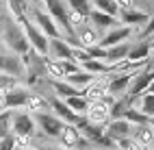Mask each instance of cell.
Wrapping results in <instances>:
<instances>
[{
    "label": "cell",
    "instance_id": "cell-1",
    "mask_svg": "<svg viewBox=\"0 0 154 150\" xmlns=\"http://www.w3.org/2000/svg\"><path fill=\"white\" fill-rule=\"evenodd\" d=\"M17 24H20V28L24 31V35H26V39H28V46L33 48L39 57H48V37L39 31V26H37L35 22H30L28 15L20 17Z\"/></svg>",
    "mask_w": 154,
    "mask_h": 150
},
{
    "label": "cell",
    "instance_id": "cell-2",
    "mask_svg": "<svg viewBox=\"0 0 154 150\" xmlns=\"http://www.w3.org/2000/svg\"><path fill=\"white\" fill-rule=\"evenodd\" d=\"M2 39L7 42V46L11 48L13 52H17V55H26L28 48H30V46H28V39H26V35H24V31H22L20 26H15L13 22L5 26Z\"/></svg>",
    "mask_w": 154,
    "mask_h": 150
},
{
    "label": "cell",
    "instance_id": "cell-3",
    "mask_svg": "<svg viewBox=\"0 0 154 150\" xmlns=\"http://www.w3.org/2000/svg\"><path fill=\"white\" fill-rule=\"evenodd\" d=\"M152 81H154V65H148L146 70H141V72H135L130 85H128V100H137L148 89V85Z\"/></svg>",
    "mask_w": 154,
    "mask_h": 150
},
{
    "label": "cell",
    "instance_id": "cell-4",
    "mask_svg": "<svg viewBox=\"0 0 154 150\" xmlns=\"http://www.w3.org/2000/svg\"><path fill=\"white\" fill-rule=\"evenodd\" d=\"M44 5H46V9H48V15L54 20L57 24H61L65 28V35L67 37H72L76 31H74V26L69 24V13H67V9H65V5L61 2V0H44Z\"/></svg>",
    "mask_w": 154,
    "mask_h": 150
},
{
    "label": "cell",
    "instance_id": "cell-5",
    "mask_svg": "<svg viewBox=\"0 0 154 150\" xmlns=\"http://www.w3.org/2000/svg\"><path fill=\"white\" fill-rule=\"evenodd\" d=\"M33 120L39 124V128L48 135V137H59L61 131H63L65 122L63 120H59L57 115H50V113H44V111H35Z\"/></svg>",
    "mask_w": 154,
    "mask_h": 150
},
{
    "label": "cell",
    "instance_id": "cell-6",
    "mask_svg": "<svg viewBox=\"0 0 154 150\" xmlns=\"http://www.w3.org/2000/svg\"><path fill=\"white\" fill-rule=\"evenodd\" d=\"M111 98H102V100H96V102H89V109H87V120L91 124H106L111 120V113H109V107H111Z\"/></svg>",
    "mask_w": 154,
    "mask_h": 150
},
{
    "label": "cell",
    "instance_id": "cell-7",
    "mask_svg": "<svg viewBox=\"0 0 154 150\" xmlns=\"http://www.w3.org/2000/svg\"><path fill=\"white\" fill-rule=\"evenodd\" d=\"M33 17H35V24L39 26V31H42L46 37H50V39L63 37V35H61V31H59V26H57V22H54V20L50 17L46 11H42V9H35V11H33Z\"/></svg>",
    "mask_w": 154,
    "mask_h": 150
},
{
    "label": "cell",
    "instance_id": "cell-8",
    "mask_svg": "<svg viewBox=\"0 0 154 150\" xmlns=\"http://www.w3.org/2000/svg\"><path fill=\"white\" fill-rule=\"evenodd\" d=\"M61 142H63L65 148H78V150H87L89 148V139H83L80 137V133L76 131V126H72V124H65L63 126V131H61Z\"/></svg>",
    "mask_w": 154,
    "mask_h": 150
},
{
    "label": "cell",
    "instance_id": "cell-9",
    "mask_svg": "<svg viewBox=\"0 0 154 150\" xmlns=\"http://www.w3.org/2000/svg\"><path fill=\"white\" fill-rule=\"evenodd\" d=\"M104 133L113 139V142H119V139L130 137L132 128H130V124L126 122L124 117H117V120H109V126L104 128Z\"/></svg>",
    "mask_w": 154,
    "mask_h": 150
},
{
    "label": "cell",
    "instance_id": "cell-10",
    "mask_svg": "<svg viewBox=\"0 0 154 150\" xmlns=\"http://www.w3.org/2000/svg\"><path fill=\"white\" fill-rule=\"evenodd\" d=\"M13 135L15 137H30L35 131V120L33 115H26V113H17L13 117Z\"/></svg>",
    "mask_w": 154,
    "mask_h": 150
},
{
    "label": "cell",
    "instance_id": "cell-11",
    "mask_svg": "<svg viewBox=\"0 0 154 150\" xmlns=\"http://www.w3.org/2000/svg\"><path fill=\"white\" fill-rule=\"evenodd\" d=\"M48 105L52 107L54 115H57L59 120H63L65 124H76V122H78V117H80V115H76L74 111H72V109L65 105V100H63V98H52Z\"/></svg>",
    "mask_w": 154,
    "mask_h": 150
},
{
    "label": "cell",
    "instance_id": "cell-12",
    "mask_svg": "<svg viewBox=\"0 0 154 150\" xmlns=\"http://www.w3.org/2000/svg\"><path fill=\"white\" fill-rule=\"evenodd\" d=\"M130 33H132L130 26H117V28H113V31H109L102 39H98V46H102V48H111V46H115V44H122Z\"/></svg>",
    "mask_w": 154,
    "mask_h": 150
},
{
    "label": "cell",
    "instance_id": "cell-13",
    "mask_svg": "<svg viewBox=\"0 0 154 150\" xmlns=\"http://www.w3.org/2000/svg\"><path fill=\"white\" fill-rule=\"evenodd\" d=\"M48 55L52 57L54 61H61V59H72V46L65 42L63 37L50 39V42H48Z\"/></svg>",
    "mask_w": 154,
    "mask_h": 150
},
{
    "label": "cell",
    "instance_id": "cell-14",
    "mask_svg": "<svg viewBox=\"0 0 154 150\" xmlns=\"http://www.w3.org/2000/svg\"><path fill=\"white\" fill-rule=\"evenodd\" d=\"M26 98L28 92L22 87H9L7 94H5V109H17V107H24L26 105Z\"/></svg>",
    "mask_w": 154,
    "mask_h": 150
},
{
    "label": "cell",
    "instance_id": "cell-15",
    "mask_svg": "<svg viewBox=\"0 0 154 150\" xmlns=\"http://www.w3.org/2000/svg\"><path fill=\"white\" fill-rule=\"evenodd\" d=\"M132 74H135V72H132V70H128V72H122L119 76L111 78L109 85H106V92L113 94V96H117V94H122V92H126L128 85H130V81H132Z\"/></svg>",
    "mask_w": 154,
    "mask_h": 150
},
{
    "label": "cell",
    "instance_id": "cell-16",
    "mask_svg": "<svg viewBox=\"0 0 154 150\" xmlns=\"http://www.w3.org/2000/svg\"><path fill=\"white\" fill-rule=\"evenodd\" d=\"M0 72L9 74V76H20L24 72V65L17 57H7V55H0Z\"/></svg>",
    "mask_w": 154,
    "mask_h": 150
},
{
    "label": "cell",
    "instance_id": "cell-17",
    "mask_svg": "<svg viewBox=\"0 0 154 150\" xmlns=\"http://www.w3.org/2000/svg\"><path fill=\"white\" fill-rule=\"evenodd\" d=\"M128 50H130V46L126 44V42H122V44H115V46H111V48H106V65H115V63H122L124 59L128 57Z\"/></svg>",
    "mask_w": 154,
    "mask_h": 150
},
{
    "label": "cell",
    "instance_id": "cell-18",
    "mask_svg": "<svg viewBox=\"0 0 154 150\" xmlns=\"http://www.w3.org/2000/svg\"><path fill=\"white\" fill-rule=\"evenodd\" d=\"M117 15L122 17V22H124L126 26H130V24H146L148 20H150L148 13L137 11V9H132V7H128V9H119Z\"/></svg>",
    "mask_w": 154,
    "mask_h": 150
},
{
    "label": "cell",
    "instance_id": "cell-19",
    "mask_svg": "<svg viewBox=\"0 0 154 150\" xmlns=\"http://www.w3.org/2000/svg\"><path fill=\"white\" fill-rule=\"evenodd\" d=\"M63 81L69 83L72 87H76V89H85L89 83H94V74L85 72V70H78V72H74V74H67Z\"/></svg>",
    "mask_w": 154,
    "mask_h": 150
},
{
    "label": "cell",
    "instance_id": "cell-20",
    "mask_svg": "<svg viewBox=\"0 0 154 150\" xmlns=\"http://www.w3.org/2000/svg\"><path fill=\"white\" fill-rule=\"evenodd\" d=\"M89 20H91V22H94L96 26H100V28H111V26H115V24H117V17L106 15V13H102V11H96V9H91Z\"/></svg>",
    "mask_w": 154,
    "mask_h": 150
},
{
    "label": "cell",
    "instance_id": "cell-21",
    "mask_svg": "<svg viewBox=\"0 0 154 150\" xmlns=\"http://www.w3.org/2000/svg\"><path fill=\"white\" fill-rule=\"evenodd\" d=\"M63 100H65V105H67L76 115L87 113V109H89V100H87L85 96H69V98H63Z\"/></svg>",
    "mask_w": 154,
    "mask_h": 150
},
{
    "label": "cell",
    "instance_id": "cell-22",
    "mask_svg": "<svg viewBox=\"0 0 154 150\" xmlns=\"http://www.w3.org/2000/svg\"><path fill=\"white\" fill-rule=\"evenodd\" d=\"M50 85H52V89L57 92V96L59 98H69V96H80V89H76V87H72L69 83H65V81H50Z\"/></svg>",
    "mask_w": 154,
    "mask_h": 150
},
{
    "label": "cell",
    "instance_id": "cell-23",
    "mask_svg": "<svg viewBox=\"0 0 154 150\" xmlns=\"http://www.w3.org/2000/svg\"><path fill=\"white\" fill-rule=\"evenodd\" d=\"M80 70H85L89 74H106V72H113V65H106L98 59H89V61L80 63Z\"/></svg>",
    "mask_w": 154,
    "mask_h": 150
},
{
    "label": "cell",
    "instance_id": "cell-24",
    "mask_svg": "<svg viewBox=\"0 0 154 150\" xmlns=\"http://www.w3.org/2000/svg\"><path fill=\"white\" fill-rule=\"evenodd\" d=\"M74 35L78 37V42H80V46H83V48L98 44V33H96V28H91V26H83V28H80L78 33H74Z\"/></svg>",
    "mask_w": 154,
    "mask_h": 150
},
{
    "label": "cell",
    "instance_id": "cell-25",
    "mask_svg": "<svg viewBox=\"0 0 154 150\" xmlns=\"http://www.w3.org/2000/svg\"><path fill=\"white\" fill-rule=\"evenodd\" d=\"M94 9L106 15H113V17H117V13H119V7L115 0H94Z\"/></svg>",
    "mask_w": 154,
    "mask_h": 150
},
{
    "label": "cell",
    "instance_id": "cell-26",
    "mask_svg": "<svg viewBox=\"0 0 154 150\" xmlns=\"http://www.w3.org/2000/svg\"><path fill=\"white\" fill-rule=\"evenodd\" d=\"M124 120L128 124H137V126H143V124H148V115H143L139 109H135V107H128L126 111H124Z\"/></svg>",
    "mask_w": 154,
    "mask_h": 150
},
{
    "label": "cell",
    "instance_id": "cell-27",
    "mask_svg": "<svg viewBox=\"0 0 154 150\" xmlns=\"http://www.w3.org/2000/svg\"><path fill=\"white\" fill-rule=\"evenodd\" d=\"M135 142L139 144V146H150L152 144V139H154V135H152V128L148 126V124H143V126H137L135 128Z\"/></svg>",
    "mask_w": 154,
    "mask_h": 150
},
{
    "label": "cell",
    "instance_id": "cell-28",
    "mask_svg": "<svg viewBox=\"0 0 154 150\" xmlns=\"http://www.w3.org/2000/svg\"><path fill=\"white\" fill-rule=\"evenodd\" d=\"M139 111H141L143 115H148V117L154 115V94L143 92V94L139 96Z\"/></svg>",
    "mask_w": 154,
    "mask_h": 150
},
{
    "label": "cell",
    "instance_id": "cell-29",
    "mask_svg": "<svg viewBox=\"0 0 154 150\" xmlns=\"http://www.w3.org/2000/svg\"><path fill=\"white\" fill-rule=\"evenodd\" d=\"M67 5H69V9L74 13H78V15H83V17H87L89 20V13H91V7L89 5V0H67Z\"/></svg>",
    "mask_w": 154,
    "mask_h": 150
},
{
    "label": "cell",
    "instance_id": "cell-30",
    "mask_svg": "<svg viewBox=\"0 0 154 150\" xmlns=\"http://www.w3.org/2000/svg\"><path fill=\"white\" fill-rule=\"evenodd\" d=\"M7 2H9V9H11L15 20L28 15V0H7Z\"/></svg>",
    "mask_w": 154,
    "mask_h": 150
},
{
    "label": "cell",
    "instance_id": "cell-31",
    "mask_svg": "<svg viewBox=\"0 0 154 150\" xmlns=\"http://www.w3.org/2000/svg\"><path fill=\"white\" fill-rule=\"evenodd\" d=\"M24 107H28L30 111H42V109H46V107H48V100H46L42 94H28L26 105H24Z\"/></svg>",
    "mask_w": 154,
    "mask_h": 150
},
{
    "label": "cell",
    "instance_id": "cell-32",
    "mask_svg": "<svg viewBox=\"0 0 154 150\" xmlns=\"http://www.w3.org/2000/svg\"><path fill=\"white\" fill-rule=\"evenodd\" d=\"M130 100H117V102H113L109 107V113H111V120H117V117H124V111L130 107L128 105Z\"/></svg>",
    "mask_w": 154,
    "mask_h": 150
},
{
    "label": "cell",
    "instance_id": "cell-33",
    "mask_svg": "<svg viewBox=\"0 0 154 150\" xmlns=\"http://www.w3.org/2000/svg\"><path fill=\"white\" fill-rule=\"evenodd\" d=\"M85 50H87V55H89L91 59H98V61H102V63L106 61V48H102V46L94 44V46H87Z\"/></svg>",
    "mask_w": 154,
    "mask_h": 150
},
{
    "label": "cell",
    "instance_id": "cell-34",
    "mask_svg": "<svg viewBox=\"0 0 154 150\" xmlns=\"http://www.w3.org/2000/svg\"><path fill=\"white\" fill-rule=\"evenodd\" d=\"M46 70H48V74L50 76H54V78H65V72H63V67H61V61H46Z\"/></svg>",
    "mask_w": 154,
    "mask_h": 150
},
{
    "label": "cell",
    "instance_id": "cell-35",
    "mask_svg": "<svg viewBox=\"0 0 154 150\" xmlns=\"http://www.w3.org/2000/svg\"><path fill=\"white\" fill-rule=\"evenodd\" d=\"M11 133V113H0V139Z\"/></svg>",
    "mask_w": 154,
    "mask_h": 150
},
{
    "label": "cell",
    "instance_id": "cell-36",
    "mask_svg": "<svg viewBox=\"0 0 154 150\" xmlns=\"http://www.w3.org/2000/svg\"><path fill=\"white\" fill-rule=\"evenodd\" d=\"M15 146H17V137L13 133H9V135H5L0 139V150H13Z\"/></svg>",
    "mask_w": 154,
    "mask_h": 150
},
{
    "label": "cell",
    "instance_id": "cell-37",
    "mask_svg": "<svg viewBox=\"0 0 154 150\" xmlns=\"http://www.w3.org/2000/svg\"><path fill=\"white\" fill-rule=\"evenodd\" d=\"M119 150H143V146H139L135 139H130V137H126V139H119Z\"/></svg>",
    "mask_w": 154,
    "mask_h": 150
},
{
    "label": "cell",
    "instance_id": "cell-38",
    "mask_svg": "<svg viewBox=\"0 0 154 150\" xmlns=\"http://www.w3.org/2000/svg\"><path fill=\"white\" fill-rule=\"evenodd\" d=\"M13 85H15V76H9V74H2V72H0V92H2V89L13 87Z\"/></svg>",
    "mask_w": 154,
    "mask_h": 150
},
{
    "label": "cell",
    "instance_id": "cell-39",
    "mask_svg": "<svg viewBox=\"0 0 154 150\" xmlns=\"http://www.w3.org/2000/svg\"><path fill=\"white\" fill-rule=\"evenodd\" d=\"M152 33H154V15L146 22V28H143V37H150Z\"/></svg>",
    "mask_w": 154,
    "mask_h": 150
},
{
    "label": "cell",
    "instance_id": "cell-40",
    "mask_svg": "<svg viewBox=\"0 0 154 150\" xmlns=\"http://www.w3.org/2000/svg\"><path fill=\"white\" fill-rule=\"evenodd\" d=\"M146 92H148V94H154V81L148 85V89H146Z\"/></svg>",
    "mask_w": 154,
    "mask_h": 150
},
{
    "label": "cell",
    "instance_id": "cell-41",
    "mask_svg": "<svg viewBox=\"0 0 154 150\" xmlns=\"http://www.w3.org/2000/svg\"><path fill=\"white\" fill-rule=\"evenodd\" d=\"M148 126H150V128H154V115H152V117L148 120Z\"/></svg>",
    "mask_w": 154,
    "mask_h": 150
},
{
    "label": "cell",
    "instance_id": "cell-42",
    "mask_svg": "<svg viewBox=\"0 0 154 150\" xmlns=\"http://www.w3.org/2000/svg\"><path fill=\"white\" fill-rule=\"evenodd\" d=\"M150 46V52H154V39H152V44H148Z\"/></svg>",
    "mask_w": 154,
    "mask_h": 150
},
{
    "label": "cell",
    "instance_id": "cell-43",
    "mask_svg": "<svg viewBox=\"0 0 154 150\" xmlns=\"http://www.w3.org/2000/svg\"><path fill=\"white\" fill-rule=\"evenodd\" d=\"M13 150H26V148H17V146H15V148H13Z\"/></svg>",
    "mask_w": 154,
    "mask_h": 150
},
{
    "label": "cell",
    "instance_id": "cell-44",
    "mask_svg": "<svg viewBox=\"0 0 154 150\" xmlns=\"http://www.w3.org/2000/svg\"><path fill=\"white\" fill-rule=\"evenodd\" d=\"M152 142H154V139H152Z\"/></svg>",
    "mask_w": 154,
    "mask_h": 150
}]
</instances>
